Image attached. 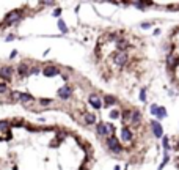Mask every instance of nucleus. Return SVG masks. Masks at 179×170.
Wrapping results in <instances>:
<instances>
[{"instance_id": "36", "label": "nucleus", "mask_w": 179, "mask_h": 170, "mask_svg": "<svg viewBox=\"0 0 179 170\" xmlns=\"http://www.w3.org/2000/svg\"><path fill=\"white\" fill-rule=\"evenodd\" d=\"M13 170H19V168H17V165H13Z\"/></svg>"}, {"instance_id": "8", "label": "nucleus", "mask_w": 179, "mask_h": 170, "mask_svg": "<svg viewBox=\"0 0 179 170\" xmlns=\"http://www.w3.org/2000/svg\"><path fill=\"white\" fill-rule=\"evenodd\" d=\"M14 69H16V74H17L19 79H25V77H29L30 65H29L27 62H20V63L17 65V68H14Z\"/></svg>"}, {"instance_id": "2", "label": "nucleus", "mask_w": 179, "mask_h": 170, "mask_svg": "<svg viewBox=\"0 0 179 170\" xmlns=\"http://www.w3.org/2000/svg\"><path fill=\"white\" fill-rule=\"evenodd\" d=\"M105 145H107V150L112 153V154H121L124 151V147L121 145V142L118 140L116 136H109L105 139Z\"/></svg>"}, {"instance_id": "33", "label": "nucleus", "mask_w": 179, "mask_h": 170, "mask_svg": "<svg viewBox=\"0 0 179 170\" xmlns=\"http://www.w3.org/2000/svg\"><path fill=\"white\" fill-rule=\"evenodd\" d=\"M140 27H141L143 30H146V29H149V27H151V24H149V22H143V24H141Z\"/></svg>"}, {"instance_id": "17", "label": "nucleus", "mask_w": 179, "mask_h": 170, "mask_svg": "<svg viewBox=\"0 0 179 170\" xmlns=\"http://www.w3.org/2000/svg\"><path fill=\"white\" fill-rule=\"evenodd\" d=\"M118 104V98L116 96H112V94H105L104 96V99H102V106H105V107H112Z\"/></svg>"}, {"instance_id": "4", "label": "nucleus", "mask_w": 179, "mask_h": 170, "mask_svg": "<svg viewBox=\"0 0 179 170\" xmlns=\"http://www.w3.org/2000/svg\"><path fill=\"white\" fill-rule=\"evenodd\" d=\"M72 94H74V88L71 84H65L57 90V96L60 101H69L72 98Z\"/></svg>"}, {"instance_id": "20", "label": "nucleus", "mask_w": 179, "mask_h": 170, "mask_svg": "<svg viewBox=\"0 0 179 170\" xmlns=\"http://www.w3.org/2000/svg\"><path fill=\"white\" fill-rule=\"evenodd\" d=\"M131 113H132V109H126L124 112H123V115H121V120H123V123H124V126L131 121Z\"/></svg>"}, {"instance_id": "28", "label": "nucleus", "mask_w": 179, "mask_h": 170, "mask_svg": "<svg viewBox=\"0 0 179 170\" xmlns=\"http://www.w3.org/2000/svg\"><path fill=\"white\" fill-rule=\"evenodd\" d=\"M138 99H140L141 103H146V88H145V87L140 90V96H138Z\"/></svg>"}, {"instance_id": "32", "label": "nucleus", "mask_w": 179, "mask_h": 170, "mask_svg": "<svg viewBox=\"0 0 179 170\" xmlns=\"http://www.w3.org/2000/svg\"><path fill=\"white\" fill-rule=\"evenodd\" d=\"M16 57H17V51H11L10 52V60H14Z\"/></svg>"}, {"instance_id": "3", "label": "nucleus", "mask_w": 179, "mask_h": 170, "mask_svg": "<svg viewBox=\"0 0 179 170\" xmlns=\"http://www.w3.org/2000/svg\"><path fill=\"white\" fill-rule=\"evenodd\" d=\"M14 74H16V69H14L11 65L0 66V80H2V82L11 84L13 79H14Z\"/></svg>"}, {"instance_id": "27", "label": "nucleus", "mask_w": 179, "mask_h": 170, "mask_svg": "<svg viewBox=\"0 0 179 170\" xmlns=\"http://www.w3.org/2000/svg\"><path fill=\"white\" fill-rule=\"evenodd\" d=\"M38 103L41 104V106H50V104H54V99H50V98H41V99H38Z\"/></svg>"}, {"instance_id": "21", "label": "nucleus", "mask_w": 179, "mask_h": 170, "mask_svg": "<svg viewBox=\"0 0 179 170\" xmlns=\"http://www.w3.org/2000/svg\"><path fill=\"white\" fill-rule=\"evenodd\" d=\"M41 66L39 65H32L30 66V71H29V77L30 76H38V74H41Z\"/></svg>"}, {"instance_id": "14", "label": "nucleus", "mask_w": 179, "mask_h": 170, "mask_svg": "<svg viewBox=\"0 0 179 170\" xmlns=\"http://www.w3.org/2000/svg\"><path fill=\"white\" fill-rule=\"evenodd\" d=\"M132 139H134L132 129L129 126H123V129H121V140L123 142H132Z\"/></svg>"}, {"instance_id": "35", "label": "nucleus", "mask_w": 179, "mask_h": 170, "mask_svg": "<svg viewBox=\"0 0 179 170\" xmlns=\"http://www.w3.org/2000/svg\"><path fill=\"white\" fill-rule=\"evenodd\" d=\"M113 170H121V167H119V165H115V168H113Z\"/></svg>"}, {"instance_id": "9", "label": "nucleus", "mask_w": 179, "mask_h": 170, "mask_svg": "<svg viewBox=\"0 0 179 170\" xmlns=\"http://www.w3.org/2000/svg\"><path fill=\"white\" fill-rule=\"evenodd\" d=\"M115 47H116L118 52H127V49L131 47V43H129V39H127L126 36L121 35V36L115 41Z\"/></svg>"}, {"instance_id": "24", "label": "nucleus", "mask_w": 179, "mask_h": 170, "mask_svg": "<svg viewBox=\"0 0 179 170\" xmlns=\"http://www.w3.org/2000/svg\"><path fill=\"white\" fill-rule=\"evenodd\" d=\"M109 117H110V120H118V118H121V112L118 109H112L109 112Z\"/></svg>"}, {"instance_id": "13", "label": "nucleus", "mask_w": 179, "mask_h": 170, "mask_svg": "<svg viewBox=\"0 0 179 170\" xmlns=\"http://www.w3.org/2000/svg\"><path fill=\"white\" fill-rule=\"evenodd\" d=\"M149 125H151L152 134H154V136H156L157 139L163 137V128H162V125H160V121H157V120H152Z\"/></svg>"}, {"instance_id": "30", "label": "nucleus", "mask_w": 179, "mask_h": 170, "mask_svg": "<svg viewBox=\"0 0 179 170\" xmlns=\"http://www.w3.org/2000/svg\"><path fill=\"white\" fill-rule=\"evenodd\" d=\"M14 39H16V35H7V36H5V41H7V43L14 41Z\"/></svg>"}, {"instance_id": "1", "label": "nucleus", "mask_w": 179, "mask_h": 170, "mask_svg": "<svg viewBox=\"0 0 179 170\" xmlns=\"http://www.w3.org/2000/svg\"><path fill=\"white\" fill-rule=\"evenodd\" d=\"M25 11L22 8L17 10H11L10 13H7V16L3 17V27H10V25H17L20 21H24Z\"/></svg>"}, {"instance_id": "12", "label": "nucleus", "mask_w": 179, "mask_h": 170, "mask_svg": "<svg viewBox=\"0 0 179 170\" xmlns=\"http://www.w3.org/2000/svg\"><path fill=\"white\" fill-rule=\"evenodd\" d=\"M96 134H97L99 137H105V139L110 136L105 121H99V123H96Z\"/></svg>"}, {"instance_id": "5", "label": "nucleus", "mask_w": 179, "mask_h": 170, "mask_svg": "<svg viewBox=\"0 0 179 170\" xmlns=\"http://www.w3.org/2000/svg\"><path fill=\"white\" fill-rule=\"evenodd\" d=\"M41 74L46 76V77H57V76L61 74V69H60L58 66H55V65L50 63V65H44V66H43Z\"/></svg>"}, {"instance_id": "15", "label": "nucleus", "mask_w": 179, "mask_h": 170, "mask_svg": "<svg viewBox=\"0 0 179 170\" xmlns=\"http://www.w3.org/2000/svg\"><path fill=\"white\" fill-rule=\"evenodd\" d=\"M36 101V98L33 94H30V93H22L20 94V99H19V103L20 104H24V106H30V104H33Z\"/></svg>"}, {"instance_id": "29", "label": "nucleus", "mask_w": 179, "mask_h": 170, "mask_svg": "<svg viewBox=\"0 0 179 170\" xmlns=\"http://www.w3.org/2000/svg\"><path fill=\"white\" fill-rule=\"evenodd\" d=\"M61 13H63V8H55V10L52 11V16H54V17H58V19H60Z\"/></svg>"}, {"instance_id": "22", "label": "nucleus", "mask_w": 179, "mask_h": 170, "mask_svg": "<svg viewBox=\"0 0 179 170\" xmlns=\"http://www.w3.org/2000/svg\"><path fill=\"white\" fill-rule=\"evenodd\" d=\"M57 27L60 29V32H61L63 35H65V33H68V25H66V22H65L61 17L57 21Z\"/></svg>"}, {"instance_id": "7", "label": "nucleus", "mask_w": 179, "mask_h": 170, "mask_svg": "<svg viewBox=\"0 0 179 170\" xmlns=\"http://www.w3.org/2000/svg\"><path fill=\"white\" fill-rule=\"evenodd\" d=\"M127 62H129V54H127V52H116V54L113 55V63H115L118 68L126 66Z\"/></svg>"}, {"instance_id": "16", "label": "nucleus", "mask_w": 179, "mask_h": 170, "mask_svg": "<svg viewBox=\"0 0 179 170\" xmlns=\"http://www.w3.org/2000/svg\"><path fill=\"white\" fill-rule=\"evenodd\" d=\"M83 123L91 126V125H96L97 123V117L93 113V112H85L83 113Z\"/></svg>"}, {"instance_id": "25", "label": "nucleus", "mask_w": 179, "mask_h": 170, "mask_svg": "<svg viewBox=\"0 0 179 170\" xmlns=\"http://www.w3.org/2000/svg\"><path fill=\"white\" fill-rule=\"evenodd\" d=\"M8 91H10V88H8V84H7V82H2V80H0V96H2V94H8Z\"/></svg>"}, {"instance_id": "37", "label": "nucleus", "mask_w": 179, "mask_h": 170, "mask_svg": "<svg viewBox=\"0 0 179 170\" xmlns=\"http://www.w3.org/2000/svg\"><path fill=\"white\" fill-rule=\"evenodd\" d=\"M126 170H127V168H126Z\"/></svg>"}, {"instance_id": "34", "label": "nucleus", "mask_w": 179, "mask_h": 170, "mask_svg": "<svg viewBox=\"0 0 179 170\" xmlns=\"http://www.w3.org/2000/svg\"><path fill=\"white\" fill-rule=\"evenodd\" d=\"M154 35H160V29H156V30H154Z\"/></svg>"}, {"instance_id": "10", "label": "nucleus", "mask_w": 179, "mask_h": 170, "mask_svg": "<svg viewBox=\"0 0 179 170\" xmlns=\"http://www.w3.org/2000/svg\"><path fill=\"white\" fill-rule=\"evenodd\" d=\"M143 121V113L138 110V109H132V113H131V121L129 123L132 126H140Z\"/></svg>"}, {"instance_id": "11", "label": "nucleus", "mask_w": 179, "mask_h": 170, "mask_svg": "<svg viewBox=\"0 0 179 170\" xmlns=\"http://www.w3.org/2000/svg\"><path fill=\"white\" fill-rule=\"evenodd\" d=\"M88 104H90L94 110H101V109H102V99L99 98L96 93H91V94L88 96Z\"/></svg>"}, {"instance_id": "18", "label": "nucleus", "mask_w": 179, "mask_h": 170, "mask_svg": "<svg viewBox=\"0 0 179 170\" xmlns=\"http://www.w3.org/2000/svg\"><path fill=\"white\" fill-rule=\"evenodd\" d=\"M20 94H22V91H17V90H10V91H8V101H10L11 104L19 103Z\"/></svg>"}, {"instance_id": "6", "label": "nucleus", "mask_w": 179, "mask_h": 170, "mask_svg": "<svg viewBox=\"0 0 179 170\" xmlns=\"http://www.w3.org/2000/svg\"><path fill=\"white\" fill-rule=\"evenodd\" d=\"M149 112H151V115H154V117H156V120H157V121L167 117V109H165V107H162V106H157V104H151Z\"/></svg>"}, {"instance_id": "19", "label": "nucleus", "mask_w": 179, "mask_h": 170, "mask_svg": "<svg viewBox=\"0 0 179 170\" xmlns=\"http://www.w3.org/2000/svg\"><path fill=\"white\" fill-rule=\"evenodd\" d=\"M11 126H13V123H11L10 120H2V121H0V132L8 134L10 129H11Z\"/></svg>"}, {"instance_id": "26", "label": "nucleus", "mask_w": 179, "mask_h": 170, "mask_svg": "<svg viewBox=\"0 0 179 170\" xmlns=\"http://www.w3.org/2000/svg\"><path fill=\"white\" fill-rule=\"evenodd\" d=\"M168 162H170V154H168L167 151H163V161H162V164L159 165V170H162V168H163Z\"/></svg>"}, {"instance_id": "23", "label": "nucleus", "mask_w": 179, "mask_h": 170, "mask_svg": "<svg viewBox=\"0 0 179 170\" xmlns=\"http://www.w3.org/2000/svg\"><path fill=\"white\" fill-rule=\"evenodd\" d=\"M162 145H163V151H167V153H168V151L171 150V143H170V139H168V137H165V136L162 137Z\"/></svg>"}, {"instance_id": "31", "label": "nucleus", "mask_w": 179, "mask_h": 170, "mask_svg": "<svg viewBox=\"0 0 179 170\" xmlns=\"http://www.w3.org/2000/svg\"><path fill=\"white\" fill-rule=\"evenodd\" d=\"M39 5H43V7H54L55 2H41Z\"/></svg>"}]
</instances>
